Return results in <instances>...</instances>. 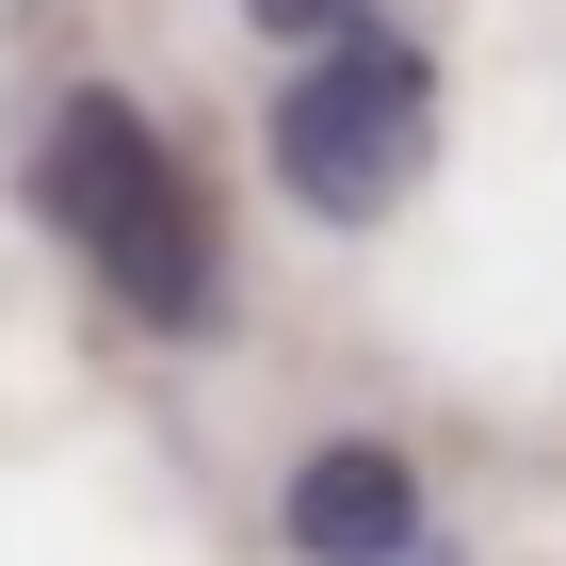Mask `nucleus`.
<instances>
[{
	"instance_id": "obj_4",
	"label": "nucleus",
	"mask_w": 566,
	"mask_h": 566,
	"mask_svg": "<svg viewBox=\"0 0 566 566\" xmlns=\"http://www.w3.org/2000/svg\"><path fill=\"white\" fill-rule=\"evenodd\" d=\"M243 17H260L275 49H324V33H356V17H373V0H243Z\"/></svg>"
},
{
	"instance_id": "obj_1",
	"label": "nucleus",
	"mask_w": 566,
	"mask_h": 566,
	"mask_svg": "<svg viewBox=\"0 0 566 566\" xmlns=\"http://www.w3.org/2000/svg\"><path fill=\"white\" fill-rule=\"evenodd\" d=\"M33 211L65 227V260L130 307V324H163V340H195V324L227 307L211 195H195V163H178V146L146 130L114 82L49 97V130H33Z\"/></svg>"
},
{
	"instance_id": "obj_2",
	"label": "nucleus",
	"mask_w": 566,
	"mask_h": 566,
	"mask_svg": "<svg viewBox=\"0 0 566 566\" xmlns=\"http://www.w3.org/2000/svg\"><path fill=\"white\" fill-rule=\"evenodd\" d=\"M421 146H437V65L389 17L324 33L292 65V97H275V178H292V211H324V227H389V195L421 178Z\"/></svg>"
},
{
	"instance_id": "obj_3",
	"label": "nucleus",
	"mask_w": 566,
	"mask_h": 566,
	"mask_svg": "<svg viewBox=\"0 0 566 566\" xmlns=\"http://www.w3.org/2000/svg\"><path fill=\"white\" fill-rule=\"evenodd\" d=\"M275 518H292L307 566H405V551H421V470H405L389 437H340V453H307V470H292Z\"/></svg>"
}]
</instances>
